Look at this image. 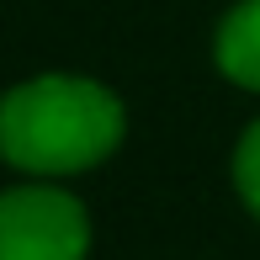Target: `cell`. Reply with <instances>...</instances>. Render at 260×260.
I'll list each match as a JSON object with an SVG mask.
<instances>
[{"instance_id":"6da1fadb","label":"cell","mask_w":260,"mask_h":260,"mask_svg":"<svg viewBox=\"0 0 260 260\" xmlns=\"http://www.w3.org/2000/svg\"><path fill=\"white\" fill-rule=\"evenodd\" d=\"M122 133V101L85 75H32L0 96V159L38 181L96 170Z\"/></svg>"},{"instance_id":"7a4b0ae2","label":"cell","mask_w":260,"mask_h":260,"mask_svg":"<svg viewBox=\"0 0 260 260\" xmlns=\"http://www.w3.org/2000/svg\"><path fill=\"white\" fill-rule=\"evenodd\" d=\"M90 212L64 186L0 191V260H85Z\"/></svg>"},{"instance_id":"277c9868","label":"cell","mask_w":260,"mask_h":260,"mask_svg":"<svg viewBox=\"0 0 260 260\" xmlns=\"http://www.w3.org/2000/svg\"><path fill=\"white\" fill-rule=\"evenodd\" d=\"M234 191H239V202L260 218V117L239 133V144H234Z\"/></svg>"},{"instance_id":"3957f363","label":"cell","mask_w":260,"mask_h":260,"mask_svg":"<svg viewBox=\"0 0 260 260\" xmlns=\"http://www.w3.org/2000/svg\"><path fill=\"white\" fill-rule=\"evenodd\" d=\"M212 58H218L223 80H234L244 90H260V0H239L218 21Z\"/></svg>"}]
</instances>
